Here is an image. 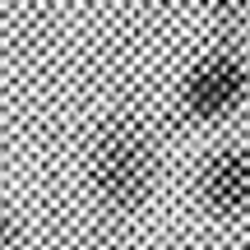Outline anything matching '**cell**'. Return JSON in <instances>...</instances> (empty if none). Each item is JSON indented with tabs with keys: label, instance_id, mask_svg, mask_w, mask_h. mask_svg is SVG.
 Here are the masks:
<instances>
[{
	"label": "cell",
	"instance_id": "cell-3",
	"mask_svg": "<svg viewBox=\"0 0 250 250\" xmlns=\"http://www.w3.org/2000/svg\"><path fill=\"white\" fill-rule=\"evenodd\" d=\"M195 195L208 218L236 223L250 213V153L246 148H218L204 158L195 176Z\"/></svg>",
	"mask_w": 250,
	"mask_h": 250
},
{
	"label": "cell",
	"instance_id": "cell-4",
	"mask_svg": "<svg viewBox=\"0 0 250 250\" xmlns=\"http://www.w3.org/2000/svg\"><path fill=\"white\" fill-rule=\"evenodd\" d=\"M208 14L223 19V23H246L250 19V0H204Z\"/></svg>",
	"mask_w": 250,
	"mask_h": 250
},
{
	"label": "cell",
	"instance_id": "cell-2",
	"mask_svg": "<svg viewBox=\"0 0 250 250\" xmlns=\"http://www.w3.org/2000/svg\"><path fill=\"white\" fill-rule=\"evenodd\" d=\"M250 93V70L236 51H208L181 79V111L199 125H218L241 111Z\"/></svg>",
	"mask_w": 250,
	"mask_h": 250
},
{
	"label": "cell",
	"instance_id": "cell-5",
	"mask_svg": "<svg viewBox=\"0 0 250 250\" xmlns=\"http://www.w3.org/2000/svg\"><path fill=\"white\" fill-rule=\"evenodd\" d=\"M14 246V223H9V213L0 208V250H9Z\"/></svg>",
	"mask_w": 250,
	"mask_h": 250
},
{
	"label": "cell",
	"instance_id": "cell-1",
	"mask_svg": "<svg viewBox=\"0 0 250 250\" xmlns=\"http://www.w3.org/2000/svg\"><path fill=\"white\" fill-rule=\"evenodd\" d=\"M158 176V148L144 121L134 116H111L98 125L88 148V190L102 208L111 213H134L144 208Z\"/></svg>",
	"mask_w": 250,
	"mask_h": 250
}]
</instances>
